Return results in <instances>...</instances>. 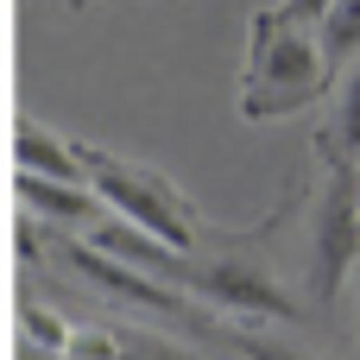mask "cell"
I'll use <instances>...</instances> for the list:
<instances>
[{"label":"cell","mask_w":360,"mask_h":360,"mask_svg":"<svg viewBox=\"0 0 360 360\" xmlns=\"http://www.w3.org/2000/svg\"><path fill=\"white\" fill-rule=\"evenodd\" d=\"M76 165H82V184L95 190V202L114 209V221L152 234L158 247L171 253H196V221H190V202L152 171V165H133L120 152H101V146H76Z\"/></svg>","instance_id":"obj_2"},{"label":"cell","mask_w":360,"mask_h":360,"mask_svg":"<svg viewBox=\"0 0 360 360\" xmlns=\"http://www.w3.org/2000/svg\"><path fill=\"white\" fill-rule=\"evenodd\" d=\"M316 38H323V57H329V63H335V57H354L360 51V0H335Z\"/></svg>","instance_id":"obj_9"},{"label":"cell","mask_w":360,"mask_h":360,"mask_svg":"<svg viewBox=\"0 0 360 360\" xmlns=\"http://www.w3.org/2000/svg\"><path fill=\"white\" fill-rule=\"evenodd\" d=\"M19 171L25 177H51V184H82V165H76V146L51 139L44 127H19Z\"/></svg>","instance_id":"obj_8"},{"label":"cell","mask_w":360,"mask_h":360,"mask_svg":"<svg viewBox=\"0 0 360 360\" xmlns=\"http://www.w3.org/2000/svg\"><path fill=\"white\" fill-rule=\"evenodd\" d=\"M25 335H32V342H44L51 354H70V335H76V329H70L57 310H44L38 297H25Z\"/></svg>","instance_id":"obj_10"},{"label":"cell","mask_w":360,"mask_h":360,"mask_svg":"<svg viewBox=\"0 0 360 360\" xmlns=\"http://www.w3.org/2000/svg\"><path fill=\"white\" fill-rule=\"evenodd\" d=\"M120 360H190V354H171L158 342H120Z\"/></svg>","instance_id":"obj_14"},{"label":"cell","mask_w":360,"mask_h":360,"mask_svg":"<svg viewBox=\"0 0 360 360\" xmlns=\"http://www.w3.org/2000/svg\"><path fill=\"white\" fill-rule=\"evenodd\" d=\"M329 6H335V0H285V6H272V13H278L285 25H323Z\"/></svg>","instance_id":"obj_12"},{"label":"cell","mask_w":360,"mask_h":360,"mask_svg":"<svg viewBox=\"0 0 360 360\" xmlns=\"http://www.w3.org/2000/svg\"><path fill=\"white\" fill-rule=\"evenodd\" d=\"M335 139L360 152V63L348 70V82H342V101H335Z\"/></svg>","instance_id":"obj_11"},{"label":"cell","mask_w":360,"mask_h":360,"mask_svg":"<svg viewBox=\"0 0 360 360\" xmlns=\"http://www.w3.org/2000/svg\"><path fill=\"white\" fill-rule=\"evenodd\" d=\"M310 253H316V291H323V297H335L342 278L360 266V184L342 171V165L329 171V190H323V209H316Z\"/></svg>","instance_id":"obj_3"},{"label":"cell","mask_w":360,"mask_h":360,"mask_svg":"<svg viewBox=\"0 0 360 360\" xmlns=\"http://www.w3.org/2000/svg\"><path fill=\"white\" fill-rule=\"evenodd\" d=\"M177 291H196L221 310H253V316H291V297L259 272V266H234V259H196L184 253L177 272H171Z\"/></svg>","instance_id":"obj_4"},{"label":"cell","mask_w":360,"mask_h":360,"mask_svg":"<svg viewBox=\"0 0 360 360\" xmlns=\"http://www.w3.org/2000/svg\"><path fill=\"white\" fill-rule=\"evenodd\" d=\"M240 354H247V360H310V354H297V348H278V342H259V335H240Z\"/></svg>","instance_id":"obj_13"},{"label":"cell","mask_w":360,"mask_h":360,"mask_svg":"<svg viewBox=\"0 0 360 360\" xmlns=\"http://www.w3.org/2000/svg\"><path fill=\"white\" fill-rule=\"evenodd\" d=\"M19 202L32 215H51V221H89V215H101V202H95L89 184H51V177H25V171H19Z\"/></svg>","instance_id":"obj_7"},{"label":"cell","mask_w":360,"mask_h":360,"mask_svg":"<svg viewBox=\"0 0 360 360\" xmlns=\"http://www.w3.org/2000/svg\"><path fill=\"white\" fill-rule=\"evenodd\" d=\"M329 82V57L323 38L310 25H285L278 13L253 19V57H247V82H240V108L247 120H278L304 101H316Z\"/></svg>","instance_id":"obj_1"},{"label":"cell","mask_w":360,"mask_h":360,"mask_svg":"<svg viewBox=\"0 0 360 360\" xmlns=\"http://www.w3.org/2000/svg\"><path fill=\"white\" fill-rule=\"evenodd\" d=\"M63 259H70V266H76L89 285H101V291H114V297L139 304V310L190 316V297H184L177 285H165V278H146V272H133V266H114V259H101L95 247H82V240H63Z\"/></svg>","instance_id":"obj_5"},{"label":"cell","mask_w":360,"mask_h":360,"mask_svg":"<svg viewBox=\"0 0 360 360\" xmlns=\"http://www.w3.org/2000/svg\"><path fill=\"white\" fill-rule=\"evenodd\" d=\"M89 247H95L101 259H114V266H133V272H152V278H171V272H177V259H184V253H171V247H158L152 234H139V228H127V221H101Z\"/></svg>","instance_id":"obj_6"}]
</instances>
